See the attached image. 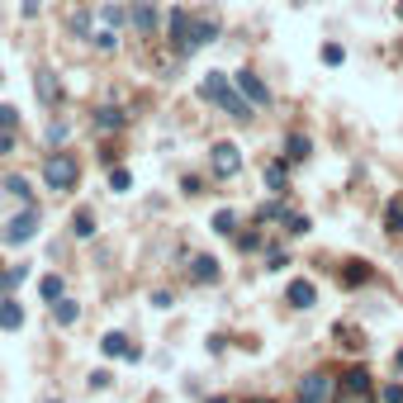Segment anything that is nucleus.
<instances>
[{
    "label": "nucleus",
    "mask_w": 403,
    "mask_h": 403,
    "mask_svg": "<svg viewBox=\"0 0 403 403\" xmlns=\"http://www.w3.org/2000/svg\"><path fill=\"white\" fill-rule=\"evenodd\" d=\"M285 218H289L285 204H261V209H256V223H285Z\"/></svg>",
    "instance_id": "5701e85b"
},
{
    "label": "nucleus",
    "mask_w": 403,
    "mask_h": 403,
    "mask_svg": "<svg viewBox=\"0 0 403 403\" xmlns=\"http://www.w3.org/2000/svg\"><path fill=\"white\" fill-rule=\"evenodd\" d=\"M76 318H81V304H72V299L62 294V299L52 304V322H57V327H72Z\"/></svg>",
    "instance_id": "a211bd4d"
},
{
    "label": "nucleus",
    "mask_w": 403,
    "mask_h": 403,
    "mask_svg": "<svg viewBox=\"0 0 403 403\" xmlns=\"http://www.w3.org/2000/svg\"><path fill=\"white\" fill-rule=\"evenodd\" d=\"M39 238V209L29 204L24 214H14L5 228H0V242H10V247H19V242H34Z\"/></svg>",
    "instance_id": "423d86ee"
},
{
    "label": "nucleus",
    "mask_w": 403,
    "mask_h": 403,
    "mask_svg": "<svg viewBox=\"0 0 403 403\" xmlns=\"http://www.w3.org/2000/svg\"><path fill=\"white\" fill-rule=\"evenodd\" d=\"M380 399H384V403H403V384H384Z\"/></svg>",
    "instance_id": "c9c22d12"
},
{
    "label": "nucleus",
    "mask_w": 403,
    "mask_h": 403,
    "mask_svg": "<svg viewBox=\"0 0 403 403\" xmlns=\"http://www.w3.org/2000/svg\"><path fill=\"white\" fill-rule=\"evenodd\" d=\"M43 180H48V190H57V195L76 190V180H81V161L72 157V152H52V157L43 161Z\"/></svg>",
    "instance_id": "f03ea898"
},
{
    "label": "nucleus",
    "mask_w": 403,
    "mask_h": 403,
    "mask_svg": "<svg viewBox=\"0 0 403 403\" xmlns=\"http://www.w3.org/2000/svg\"><path fill=\"white\" fill-rule=\"evenodd\" d=\"M238 403H276V399H238Z\"/></svg>",
    "instance_id": "a19ab883"
},
{
    "label": "nucleus",
    "mask_w": 403,
    "mask_h": 403,
    "mask_svg": "<svg viewBox=\"0 0 403 403\" xmlns=\"http://www.w3.org/2000/svg\"><path fill=\"white\" fill-rule=\"evenodd\" d=\"M233 81H238V90L251 100V105H256V110H266V105H271V90H266V81L256 76V72H238Z\"/></svg>",
    "instance_id": "1a4fd4ad"
},
{
    "label": "nucleus",
    "mask_w": 403,
    "mask_h": 403,
    "mask_svg": "<svg viewBox=\"0 0 403 403\" xmlns=\"http://www.w3.org/2000/svg\"><path fill=\"white\" fill-rule=\"evenodd\" d=\"M95 48H100V52H114V48H119V34H114V29H100V34H95Z\"/></svg>",
    "instance_id": "c756f323"
},
{
    "label": "nucleus",
    "mask_w": 403,
    "mask_h": 403,
    "mask_svg": "<svg viewBox=\"0 0 403 403\" xmlns=\"http://www.w3.org/2000/svg\"><path fill=\"white\" fill-rule=\"evenodd\" d=\"M285 266H289V256H285V251H271V261H266V271H285Z\"/></svg>",
    "instance_id": "e433bc0d"
},
{
    "label": "nucleus",
    "mask_w": 403,
    "mask_h": 403,
    "mask_svg": "<svg viewBox=\"0 0 403 403\" xmlns=\"http://www.w3.org/2000/svg\"><path fill=\"white\" fill-rule=\"evenodd\" d=\"M166 39H171V48L180 52V57H190L200 43H195V14L190 10H171L166 14Z\"/></svg>",
    "instance_id": "20e7f679"
},
{
    "label": "nucleus",
    "mask_w": 403,
    "mask_h": 403,
    "mask_svg": "<svg viewBox=\"0 0 403 403\" xmlns=\"http://www.w3.org/2000/svg\"><path fill=\"white\" fill-rule=\"evenodd\" d=\"M0 133H19V110L0 105Z\"/></svg>",
    "instance_id": "c85d7f7f"
},
{
    "label": "nucleus",
    "mask_w": 403,
    "mask_h": 403,
    "mask_svg": "<svg viewBox=\"0 0 403 403\" xmlns=\"http://www.w3.org/2000/svg\"><path fill=\"white\" fill-rule=\"evenodd\" d=\"M209 171L218 176V180H233L242 171V152H238V143H214L209 147Z\"/></svg>",
    "instance_id": "0eeeda50"
},
{
    "label": "nucleus",
    "mask_w": 403,
    "mask_h": 403,
    "mask_svg": "<svg viewBox=\"0 0 403 403\" xmlns=\"http://www.w3.org/2000/svg\"><path fill=\"white\" fill-rule=\"evenodd\" d=\"M180 185H185V195H204V185H200V176H185V180H180Z\"/></svg>",
    "instance_id": "4c0bfd02"
},
{
    "label": "nucleus",
    "mask_w": 403,
    "mask_h": 403,
    "mask_svg": "<svg viewBox=\"0 0 403 403\" xmlns=\"http://www.w3.org/2000/svg\"><path fill=\"white\" fill-rule=\"evenodd\" d=\"M5 190H10L19 204H34V190H29V180H24V176H5Z\"/></svg>",
    "instance_id": "4be33fe9"
},
{
    "label": "nucleus",
    "mask_w": 403,
    "mask_h": 403,
    "mask_svg": "<svg viewBox=\"0 0 403 403\" xmlns=\"http://www.w3.org/2000/svg\"><path fill=\"white\" fill-rule=\"evenodd\" d=\"M332 394H337V375L332 370H309L294 389V403H332Z\"/></svg>",
    "instance_id": "7ed1b4c3"
},
{
    "label": "nucleus",
    "mask_w": 403,
    "mask_h": 403,
    "mask_svg": "<svg viewBox=\"0 0 403 403\" xmlns=\"http://www.w3.org/2000/svg\"><path fill=\"white\" fill-rule=\"evenodd\" d=\"M110 190H119V195L133 190V171H128V166H114V171H110Z\"/></svg>",
    "instance_id": "b1692460"
},
{
    "label": "nucleus",
    "mask_w": 403,
    "mask_h": 403,
    "mask_svg": "<svg viewBox=\"0 0 403 403\" xmlns=\"http://www.w3.org/2000/svg\"><path fill=\"white\" fill-rule=\"evenodd\" d=\"M399 14H403V5H399Z\"/></svg>",
    "instance_id": "c03bdc74"
},
{
    "label": "nucleus",
    "mask_w": 403,
    "mask_h": 403,
    "mask_svg": "<svg viewBox=\"0 0 403 403\" xmlns=\"http://www.w3.org/2000/svg\"><path fill=\"white\" fill-rule=\"evenodd\" d=\"M39 294H43V299H48V304H57V299H62V276H43Z\"/></svg>",
    "instance_id": "a878e982"
},
{
    "label": "nucleus",
    "mask_w": 403,
    "mask_h": 403,
    "mask_svg": "<svg viewBox=\"0 0 403 403\" xmlns=\"http://www.w3.org/2000/svg\"><path fill=\"white\" fill-rule=\"evenodd\" d=\"M0 85H5V72H0Z\"/></svg>",
    "instance_id": "37998d69"
},
{
    "label": "nucleus",
    "mask_w": 403,
    "mask_h": 403,
    "mask_svg": "<svg viewBox=\"0 0 403 403\" xmlns=\"http://www.w3.org/2000/svg\"><path fill=\"white\" fill-rule=\"evenodd\" d=\"M214 39H218V24L214 19H195V43L204 48V43H214Z\"/></svg>",
    "instance_id": "bb28decb"
},
{
    "label": "nucleus",
    "mask_w": 403,
    "mask_h": 403,
    "mask_svg": "<svg viewBox=\"0 0 403 403\" xmlns=\"http://www.w3.org/2000/svg\"><path fill=\"white\" fill-rule=\"evenodd\" d=\"M67 133H72V128H67V119H52V123H48V143H67Z\"/></svg>",
    "instance_id": "473e14b6"
},
{
    "label": "nucleus",
    "mask_w": 403,
    "mask_h": 403,
    "mask_svg": "<svg viewBox=\"0 0 403 403\" xmlns=\"http://www.w3.org/2000/svg\"><path fill=\"white\" fill-rule=\"evenodd\" d=\"M214 233L238 238V214H233V209H218V214H214Z\"/></svg>",
    "instance_id": "412c9836"
},
{
    "label": "nucleus",
    "mask_w": 403,
    "mask_h": 403,
    "mask_svg": "<svg viewBox=\"0 0 403 403\" xmlns=\"http://www.w3.org/2000/svg\"><path fill=\"white\" fill-rule=\"evenodd\" d=\"M285 233H294V238H304V233H313V223H309L304 214H289V218H285Z\"/></svg>",
    "instance_id": "cd10ccee"
},
{
    "label": "nucleus",
    "mask_w": 403,
    "mask_h": 403,
    "mask_svg": "<svg viewBox=\"0 0 403 403\" xmlns=\"http://www.w3.org/2000/svg\"><path fill=\"white\" fill-rule=\"evenodd\" d=\"M266 190H276V195H285V190H289V176H285V161H271V166H266Z\"/></svg>",
    "instance_id": "aec40b11"
},
{
    "label": "nucleus",
    "mask_w": 403,
    "mask_h": 403,
    "mask_svg": "<svg viewBox=\"0 0 403 403\" xmlns=\"http://www.w3.org/2000/svg\"><path fill=\"white\" fill-rule=\"evenodd\" d=\"M238 247L242 251H261V233H238Z\"/></svg>",
    "instance_id": "f704fd0d"
},
{
    "label": "nucleus",
    "mask_w": 403,
    "mask_h": 403,
    "mask_svg": "<svg viewBox=\"0 0 403 403\" xmlns=\"http://www.w3.org/2000/svg\"><path fill=\"white\" fill-rule=\"evenodd\" d=\"M384 228H389V233H403V209H399V204L384 209Z\"/></svg>",
    "instance_id": "7c9ffc66"
},
{
    "label": "nucleus",
    "mask_w": 403,
    "mask_h": 403,
    "mask_svg": "<svg viewBox=\"0 0 403 403\" xmlns=\"http://www.w3.org/2000/svg\"><path fill=\"white\" fill-rule=\"evenodd\" d=\"M190 276H195V280H209V285H214V280H218V276H223V271H218V261H214V256H195V261H190Z\"/></svg>",
    "instance_id": "f3484780"
},
{
    "label": "nucleus",
    "mask_w": 403,
    "mask_h": 403,
    "mask_svg": "<svg viewBox=\"0 0 403 403\" xmlns=\"http://www.w3.org/2000/svg\"><path fill=\"white\" fill-rule=\"evenodd\" d=\"M95 228H100V223H95V209H90V204H81L76 214H72V233L85 242V238H95Z\"/></svg>",
    "instance_id": "2eb2a0df"
},
{
    "label": "nucleus",
    "mask_w": 403,
    "mask_h": 403,
    "mask_svg": "<svg viewBox=\"0 0 403 403\" xmlns=\"http://www.w3.org/2000/svg\"><path fill=\"white\" fill-rule=\"evenodd\" d=\"M110 384H114L110 370H90V389H110Z\"/></svg>",
    "instance_id": "72a5a7b5"
},
{
    "label": "nucleus",
    "mask_w": 403,
    "mask_h": 403,
    "mask_svg": "<svg viewBox=\"0 0 403 403\" xmlns=\"http://www.w3.org/2000/svg\"><path fill=\"white\" fill-rule=\"evenodd\" d=\"M0 327H5V332H19V327H24V309H19L14 299H0Z\"/></svg>",
    "instance_id": "dca6fc26"
},
{
    "label": "nucleus",
    "mask_w": 403,
    "mask_h": 403,
    "mask_svg": "<svg viewBox=\"0 0 403 403\" xmlns=\"http://www.w3.org/2000/svg\"><path fill=\"white\" fill-rule=\"evenodd\" d=\"M332 403H370V370H365V365H351V370L337 380Z\"/></svg>",
    "instance_id": "39448f33"
},
{
    "label": "nucleus",
    "mask_w": 403,
    "mask_h": 403,
    "mask_svg": "<svg viewBox=\"0 0 403 403\" xmlns=\"http://www.w3.org/2000/svg\"><path fill=\"white\" fill-rule=\"evenodd\" d=\"M370 276H375V271H370L365 261H347V271H342V285H347V289H356V285H365Z\"/></svg>",
    "instance_id": "6ab92c4d"
},
{
    "label": "nucleus",
    "mask_w": 403,
    "mask_h": 403,
    "mask_svg": "<svg viewBox=\"0 0 403 403\" xmlns=\"http://www.w3.org/2000/svg\"><path fill=\"white\" fill-rule=\"evenodd\" d=\"M14 152V133H0V157H10Z\"/></svg>",
    "instance_id": "58836bf2"
},
{
    "label": "nucleus",
    "mask_w": 403,
    "mask_h": 403,
    "mask_svg": "<svg viewBox=\"0 0 403 403\" xmlns=\"http://www.w3.org/2000/svg\"><path fill=\"white\" fill-rule=\"evenodd\" d=\"M285 157L289 161H309L313 157V138H309V133H289V138H285Z\"/></svg>",
    "instance_id": "4468645a"
},
{
    "label": "nucleus",
    "mask_w": 403,
    "mask_h": 403,
    "mask_svg": "<svg viewBox=\"0 0 403 403\" xmlns=\"http://www.w3.org/2000/svg\"><path fill=\"white\" fill-rule=\"evenodd\" d=\"M285 304H289V309H299V313H304V309H313V304H318L313 280H289V285H285Z\"/></svg>",
    "instance_id": "9d476101"
},
{
    "label": "nucleus",
    "mask_w": 403,
    "mask_h": 403,
    "mask_svg": "<svg viewBox=\"0 0 403 403\" xmlns=\"http://www.w3.org/2000/svg\"><path fill=\"white\" fill-rule=\"evenodd\" d=\"M128 19H133L138 34H152V29H157V5H152V0H138V5L128 10Z\"/></svg>",
    "instance_id": "ddd939ff"
},
{
    "label": "nucleus",
    "mask_w": 403,
    "mask_h": 403,
    "mask_svg": "<svg viewBox=\"0 0 403 403\" xmlns=\"http://www.w3.org/2000/svg\"><path fill=\"white\" fill-rule=\"evenodd\" d=\"M39 10H43V0H24V19H34Z\"/></svg>",
    "instance_id": "ea45409f"
},
{
    "label": "nucleus",
    "mask_w": 403,
    "mask_h": 403,
    "mask_svg": "<svg viewBox=\"0 0 403 403\" xmlns=\"http://www.w3.org/2000/svg\"><path fill=\"white\" fill-rule=\"evenodd\" d=\"M200 95L209 100V105H218L228 119H238V123H247L251 119V110H256V105L238 90V81H228L223 72H209V76L200 81Z\"/></svg>",
    "instance_id": "f257e3e1"
},
{
    "label": "nucleus",
    "mask_w": 403,
    "mask_h": 403,
    "mask_svg": "<svg viewBox=\"0 0 403 403\" xmlns=\"http://www.w3.org/2000/svg\"><path fill=\"white\" fill-rule=\"evenodd\" d=\"M29 280V266H10V271H0V289H14V285Z\"/></svg>",
    "instance_id": "393cba45"
},
{
    "label": "nucleus",
    "mask_w": 403,
    "mask_h": 403,
    "mask_svg": "<svg viewBox=\"0 0 403 403\" xmlns=\"http://www.w3.org/2000/svg\"><path fill=\"white\" fill-rule=\"evenodd\" d=\"M90 123H95V128H100V133H119L123 123H128V114H123L119 105H100V110H95V114H90Z\"/></svg>",
    "instance_id": "9b49d317"
},
{
    "label": "nucleus",
    "mask_w": 403,
    "mask_h": 403,
    "mask_svg": "<svg viewBox=\"0 0 403 403\" xmlns=\"http://www.w3.org/2000/svg\"><path fill=\"white\" fill-rule=\"evenodd\" d=\"M100 351H105V356H128V361H138V356H143V351H138L123 332H105V337H100Z\"/></svg>",
    "instance_id": "f8f14e48"
},
{
    "label": "nucleus",
    "mask_w": 403,
    "mask_h": 403,
    "mask_svg": "<svg viewBox=\"0 0 403 403\" xmlns=\"http://www.w3.org/2000/svg\"><path fill=\"white\" fill-rule=\"evenodd\" d=\"M394 365H399V370H403V347H399V356H394Z\"/></svg>",
    "instance_id": "79ce46f5"
},
{
    "label": "nucleus",
    "mask_w": 403,
    "mask_h": 403,
    "mask_svg": "<svg viewBox=\"0 0 403 403\" xmlns=\"http://www.w3.org/2000/svg\"><path fill=\"white\" fill-rule=\"evenodd\" d=\"M34 90H39V105H43V110H57L62 85H57V76H52V67H39V72H34Z\"/></svg>",
    "instance_id": "6e6552de"
},
{
    "label": "nucleus",
    "mask_w": 403,
    "mask_h": 403,
    "mask_svg": "<svg viewBox=\"0 0 403 403\" xmlns=\"http://www.w3.org/2000/svg\"><path fill=\"white\" fill-rule=\"evenodd\" d=\"M322 62H327V67H342V62H347V52H342L337 43H322Z\"/></svg>",
    "instance_id": "2f4dec72"
}]
</instances>
